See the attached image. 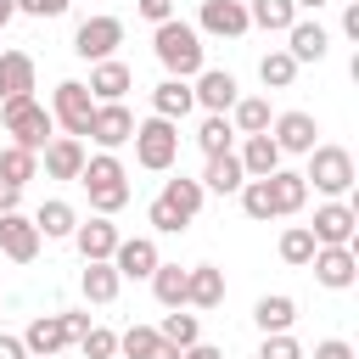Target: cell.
Returning a JSON list of instances; mask_svg holds the SVG:
<instances>
[{
	"label": "cell",
	"mask_w": 359,
	"mask_h": 359,
	"mask_svg": "<svg viewBox=\"0 0 359 359\" xmlns=\"http://www.w3.org/2000/svg\"><path fill=\"white\" fill-rule=\"evenodd\" d=\"M157 337H163V342H174V348H191V342L202 337V325H196V314H185V309H174V314H163V325H157Z\"/></svg>",
	"instance_id": "74e56055"
},
{
	"label": "cell",
	"mask_w": 359,
	"mask_h": 359,
	"mask_svg": "<svg viewBox=\"0 0 359 359\" xmlns=\"http://www.w3.org/2000/svg\"><path fill=\"white\" fill-rule=\"evenodd\" d=\"M241 180H247V168H241V157H236V151H213V157H208V168H202V191H219V196L241 191Z\"/></svg>",
	"instance_id": "d4e9b609"
},
{
	"label": "cell",
	"mask_w": 359,
	"mask_h": 359,
	"mask_svg": "<svg viewBox=\"0 0 359 359\" xmlns=\"http://www.w3.org/2000/svg\"><path fill=\"white\" fill-rule=\"evenodd\" d=\"M314 280L320 286H331V292H348L353 286V275H359V258H353V247H314Z\"/></svg>",
	"instance_id": "2e32d148"
},
{
	"label": "cell",
	"mask_w": 359,
	"mask_h": 359,
	"mask_svg": "<svg viewBox=\"0 0 359 359\" xmlns=\"http://www.w3.org/2000/svg\"><path fill=\"white\" fill-rule=\"evenodd\" d=\"M191 95H196V107H208V112H230L236 95H241V84H236L224 67H202L196 84H191Z\"/></svg>",
	"instance_id": "ac0fdd59"
},
{
	"label": "cell",
	"mask_w": 359,
	"mask_h": 359,
	"mask_svg": "<svg viewBox=\"0 0 359 359\" xmlns=\"http://www.w3.org/2000/svg\"><path fill=\"white\" fill-rule=\"evenodd\" d=\"M17 11H28V17H62L67 0H17Z\"/></svg>",
	"instance_id": "ee69618b"
},
{
	"label": "cell",
	"mask_w": 359,
	"mask_h": 359,
	"mask_svg": "<svg viewBox=\"0 0 359 359\" xmlns=\"http://www.w3.org/2000/svg\"><path fill=\"white\" fill-rule=\"evenodd\" d=\"M34 174H39V151H28V146H6V151H0V180L28 185Z\"/></svg>",
	"instance_id": "836d02e7"
},
{
	"label": "cell",
	"mask_w": 359,
	"mask_h": 359,
	"mask_svg": "<svg viewBox=\"0 0 359 359\" xmlns=\"http://www.w3.org/2000/svg\"><path fill=\"white\" fill-rule=\"evenodd\" d=\"M241 213L269 224L275 219V196H269V180H241Z\"/></svg>",
	"instance_id": "d590c367"
},
{
	"label": "cell",
	"mask_w": 359,
	"mask_h": 359,
	"mask_svg": "<svg viewBox=\"0 0 359 359\" xmlns=\"http://www.w3.org/2000/svg\"><path fill=\"white\" fill-rule=\"evenodd\" d=\"M252 320H258V331H264V337H269V331H292L297 303H292L286 292H264V297L252 303Z\"/></svg>",
	"instance_id": "f546056e"
},
{
	"label": "cell",
	"mask_w": 359,
	"mask_h": 359,
	"mask_svg": "<svg viewBox=\"0 0 359 359\" xmlns=\"http://www.w3.org/2000/svg\"><path fill=\"white\" fill-rule=\"evenodd\" d=\"M280 258H286V264H309V258H314V236H309V224H292V230L280 236Z\"/></svg>",
	"instance_id": "ab89813d"
},
{
	"label": "cell",
	"mask_w": 359,
	"mask_h": 359,
	"mask_svg": "<svg viewBox=\"0 0 359 359\" xmlns=\"http://www.w3.org/2000/svg\"><path fill=\"white\" fill-rule=\"evenodd\" d=\"M118 45H123V22H118V17H84L79 34H73V50H79L84 62H107Z\"/></svg>",
	"instance_id": "9c48e42d"
},
{
	"label": "cell",
	"mask_w": 359,
	"mask_h": 359,
	"mask_svg": "<svg viewBox=\"0 0 359 359\" xmlns=\"http://www.w3.org/2000/svg\"><path fill=\"white\" fill-rule=\"evenodd\" d=\"M252 22H247V0H202V17H196V34H213V39H241Z\"/></svg>",
	"instance_id": "8fae6325"
},
{
	"label": "cell",
	"mask_w": 359,
	"mask_h": 359,
	"mask_svg": "<svg viewBox=\"0 0 359 359\" xmlns=\"http://www.w3.org/2000/svg\"><path fill=\"white\" fill-rule=\"evenodd\" d=\"M258 359H303V348H297V337H292V331H269V337H264V348H258Z\"/></svg>",
	"instance_id": "b9f144b4"
},
{
	"label": "cell",
	"mask_w": 359,
	"mask_h": 359,
	"mask_svg": "<svg viewBox=\"0 0 359 359\" xmlns=\"http://www.w3.org/2000/svg\"><path fill=\"white\" fill-rule=\"evenodd\" d=\"M353 224H359V208L342 202V196H331V202L314 208L309 236H314V247H353Z\"/></svg>",
	"instance_id": "ba28073f"
},
{
	"label": "cell",
	"mask_w": 359,
	"mask_h": 359,
	"mask_svg": "<svg viewBox=\"0 0 359 359\" xmlns=\"http://www.w3.org/2000/svg\"><path fill=\"white\" fill-rule=\"evenodd\" d=\"M22 202V185H11V180H0V213H11Z\"/></svg>",
	"instance_id": "681fc988"
},
{
	"label": "cell",
	"mask_w": 359,
	"mask_h": 359,
	"mask_svg": "<svg viewBox=\"0 0 359 359\" xmlns=\"http://www.w3.org/2000/svg\"><path fill=\"white\" fill-rule=\"evenodd\" d=\"M0 359H28V348H22V337H0Z\"/></svg>",
	"instance_id": "f907efd6"
},
{
	"label": "cell",
	"mask_w": 359,
	"mask_h": 359,
	"mask_svg": "<svg viewBox=\"0 0 359 359\" xmlns=\"http://www.w3.org/2000/svg\"><path fill=\"white\" fill-rule=\"evenodd\" d=\"M129 135H135V112H129L123 101H95V118H90V140H95L101 151H118Z\"/></svg>",
	"instance_id": "30bf717a"
},
{
	"label": "cell",
	"mask_w": 359,
	"mask_h": 359,
	"mask_svg": "<svg viewBox=\"0 0 359 359\" xmlns=\"http://www.w3.org/2000/svg\"><path fill=\"white\" fill-rule=\"evenodd\" d=\"M269 196H275V219H292V213H303V202H309V180L275 168V174H269Z\"/></svg>",
	"instance_id": "484cf974"
},
{
	"label": "cell",
	"mask_w": 359,
	"mask_h": 359,
	"mask_svg": "<svg viewBox=\"0 0 359 359\" xmlns=\"http://www.w3.org/2000/svg\"><path fill=\"white\" fill-rule=\"evenodd\" d=\"M39 241H45V236L34 230V219H22L17 208L0 213V252H6L11 264H34V258H39Z\"/></svg>",
	"instance_id": "4fadbf2b"
},
{
	"label": "cell",
	"mask_w": 359,
	"mask_h": 359,
	"mask_svg": "<svg viewBox=\"0 0 359 359\" xmlns=\"http://www.w3.org/2000/svg\"><path fill=\"white\" fill-rule=\"evenodd\" d=\"M258 79H264V90H292V79H297L292 50H269V56L258 62Z\"/></svg>",
	"instance_id": "e575fe53"
},
{
	"label": "cell",
	"mask_w": 359,
	"mask_h": 359,
	"mask_svg": "<svg viewBox=\"0 0 359 359\" xmlns=\"http://www.w3.org/2000/svg\"><path fill=\"white\" fill-rule=\"evenodd\" d=\"M34 95V56L28 50H0V101Z\"/></svg>",
	"instance_id": "603a6c76"
},
{
	"label": "cell",
	"mask_w": 359,
	"mask_h": 359,
	"mask_svg": "<svg viewBox=\"0 0 359 359\" xmlns=\"http://www.w3.org/2000/svg\"><path fill=\"white\" fill-rule=\"evenodd\" d=\"M73 224H79V213H73L62 196H50V202L34 213V230H39L45 241H67V236H73Z\"/></svg>",
	"instance_id": "4dcf8cb0"
},
{
	"label": "cell",
	"mask_w": 359,
	"mask_h": 359,
	"mask_svg": "<svg viewBox=\"0 0 359 359\" xmlns=\"http://www.w3.org/2000/svg\"><path fill=\"white\" fill-rule=\"evenodd\" d=\"M11 17H17V0H0V28H6Z\"/></svg>",
	"instance_id": "f5cc1de1"
},
{
	"label": "cell",
	"mask_w": 359,
	"mask_h": 359,
	"mask_svg": "<svg viewBox=\"0 0 359 359\" xmlns=\"http://www.w3.org/2000/svg\"><path fill=\"white\" fill-rule=\"evenodd\" d=\"M0 123H6L11 146H28V151H39V146L50 140V129H56V118H50L34 95H11V101H0Z\"/></svg>",
	"instance_id": "277c9868"
},
{
	"label": "cell",
	"mask_w": 359,
	"mask_h": 359,
	"mask_svg": "<svg viewBox=\"0 0 359 359\" xmlns=\"http://www.w3.org/2000/svg\"><path fill=\"white\" fill-rule=\"evenodd\" d=\"M224 118L236 135H269V95H236V107Z\"/></svg>",
	"instance_id": "f1b7e54d"
},
{
	"label": "cell",
	"mask_w": 359,
	"mask_h": 359,
	"mask_svg": "<svg viewBox=\"0 0 359 359\" xmlns=\"http://www.w3.org/2000/svg\"><path fill=\"white\" fill-rule=\"evenodd\" d=\"M180 353H185V348H174V342H157V353H151V359H180Z\"/></svg>",
	"instance_id": "816d5d0a"
},
{
	"label": "cell",
	"mask_w": 359,
	"mask_h": 359,
	"mask_svg": "<svg viewBox=\"0 0 359 359\" xmlns=\"http://www.w3.org/2000/svg\"><path fill=\"white\" fill-rule=\"evenodd\" d=\"M79 348H84V359H112V353H118V337H112L107 325H90V331L79 337Z\"/></svg>",
	"instance_id": "60d3db41"
},
{
	"label": "cell",
	"mask_w": 359,
	"mask_h": 359,
	"mask_svg": "<svg viewBox=\"0 0 359 359\" xmlns=\"http://www.w3.org/2000/svg\"><path fill=\"white\" fill-rule=\"evenodd\" d=\"M118 286H123V275L112 269V258H90V264H84V275H79V292H84L90 303H112V297H118Z\"/></svg>",
	"instance_id": "4316f807"
},
{
	"label": "cell",
	"mask_w": 359,
	"mask_h": 359,
	"mask_svg": "<svg viewBox=\"0 0 359 359\" xmlns=\"http://www.w3.org/2000/svg\"><path fill=\"white\" fill-rule=\"evenodd\" d=\"M236 157H241V168H247V180H269V174L280 168V146H275L269 135H247Z\"/></svg>",
	"instance_id": "cb8c5ba5"
},
{
	"label": "cell",
	"mask_w": 359,
	"mask_h": 359,
	"mask_svg": "<svg viewBox=\"0 0 359 359\" xmlns=\"http://www.w3.org/2000/svg\"><path fill=\"white\" fill-rule=\"evenodd\" d=\"M286 50H292L297 67H303V62H320V56L331 50V34H325L320 22H303V17H297V22L286 28Z\"/></svg>",
	"instance_id": "44dd1931"
},
{
	"label": "cell",
	"mask_w": 359,
	"mask_h": 359,
	"mask_svg": "<svg viewBox=\"0 0 359 359\" xmlns=\"http://www.w3.org/2000/svg\"><path fill=\"white\" fill-rule=\"evenodd\" d=\"M230 140H236L230 118H224V112H208V118H202V129H196V146L213 157V151H230Z\"/></svg>",
	"instance_id": "8d00e7d4"
},
{
	"label": "cell",
	"mask_w": 359,
	"mask_h": 359,
	"mask_svg": "<svg viewBox=\"0 0 359 359\" xmlns=\"http://www.w3.org/2000/svg\"><path fill=\"white\" fill-rule=\"evenodd\" d=\"M180 359H224V348H213V342H202V337H196V342H191Z\"/></svg>",
	"instance_id": "7dc6e473"
},
{
	"label": "cell",
	"mask_w": 359,
	"mask_h": 359,
	"mask_svg": "<svg viewBox=\"0 0 359 359\" xmlns=\"http://www.w3.org/2000/svg\"><path fill=\"white\" fill-rule=\"evenodd\" d=\"M146 280H151V292H157L163 309H185V269L180 264H157Z\"/></svg>",
	"instance_id": "d6a6232c"
},
{
	"label": "cell",
	"mask_w": 359,
	"mask_h": 359,
	"mask_svg": "<svg viewBox=\"0 0 359 359\" xmlns=\"http://www.w3.org/2000/svg\"><path fill=\"white\" fill-rule=\"evenodd\" d=\"M219 303H224V269L213 264L185 269V309H219Z\"/></svg>",
	"instance_id": "ffe728a7"
},
{
	"label": "cell",
	"mask_w": 359,
	"mask_h": 359,
	"mask_svg": "<svg viewBox=\"0 0 359 359\" xmlns=\"http://www.w3.org/2000/svg\"><path fill=\"white\" fill-rule=\"evenodd\" d=\"M247 22L264 28V34H286V28L297 22V6H292V0H252V6H247Z\"/></svg>",
	"instance_id": "1f68e13d"
},
{
	"label": "cell",
	"mask_w": 359,
	"mask_h": 359,
	"mask_svg": "<svg viewBox=\"0 0 359 359\" xmlns=\"http://www.w3.org/2000/svg\"><path fill=\"white\" fill-rule=\"evenodd\" d=\"M297 11H320V6H331V0H292Z\"/></svg>",
	"instance_id": "db71d44e"
},
{
	"label": "cell",
	"mask_w": 359,
	"mask_h": 359,
	"mask_svg": "<svg viewBox=\"0 0 359 359\" xmlns=\"http://www.w3.org/2000/svg\"><path fill=\"white\" fill-rule=\"evenodd\" d=\"M84 140L79 135H50L45 146H39V168L50 174V180H79V168H84Z\"/></svg>",
	"instance_id": "7c38bea8"
},
{
	"label": "cell",
	"mask_w": 359,
	"mask_h": 359,
	"mask_svg": "<svg viewBox=\"0 0 359 359\" xmlns=\"http://www.w3.org/2000/svg\"><path fill=\"white\" fill-rule=\"evenodd\" d=\"M45 359H67V348H62V353H45Z\"/></svg>",
	"instance_id": "11a10c76"
},
{
	"label": "cell",
	"mask_w": 359,
	"mask_h": 359,
	"mask_svg": "<svg viewBox=\"0 0 359 359\" xmlns=\"http://www.w3.org/2000/svg\"><path fill=\"white\" fill-rule=\"evenodd\" d=\"M157 264H163V258H157V241H151V236H123V241L112 247V269H118L123 280H146Z\"/></svg>",
	"instance_id": "9a60e30c"
},
{
	"label": "cell",
	"mask_w": 359,
	"mask_h": 359,
	"mask_svg": "<svg viewBox=\"0 0 359 359\" xmlns=\"http://www.w3.org/2000/svg\"><path fill=\"white\" fill-rule=\"evenodd\" d=\"M129 84H135V73H129L118 56H107V62H95V67H90V84H84V90H90L95 101H123V90H129Z\"/></svg>",
	"instance_id": "7402d4cb"
},
{
	"label": "cell",
	"mask_w": 359,
	"mask_h": 359,
	"mask_svg": "<svg viewBox=\"0 0 359 359\" xmlns=\"http://www.w3.org/2000/svg\"><path fill=\"white\" fill-rule=\"evenodd\" d=\"M135 11L157 28V22H168V17H174V0H135Z\"/></svg>",
	"instance_id": "7bdbcfd3"
},
{
	"label": "cell",
	"mask_w": 359,
	"mask_h": 359,
	"mask_svg": "<svg viewBox=\"0 0 359 359\" xmlns=\"http://www.w3.org/2000/svg\"><path fill=\"white\" fill-rule=\"evenodd\" d=\"M73 337H67V320L62 314H39V320H28V331H22V348H28V359H45V353H62Z\"/></svg>",
	"instance_id": "d6986e66"
},
{
	"label": "cell",
	"mask_w": 359,
	"mask_h": 359,
	"mask_svg": "<svg viewBox=\"0 0 359 359\" xmlns=\"http://www.w3.org/2000/svg\"><path fill=\"white\" fill-rule=\"evenodd\" d=\"M314 359H353V342H342V337H325V342L314 348Z\"/></svg>",
	"instance_id": "f6af8a7d"
},
{
	"label": "cell",
	"mask_w": 359,
	"mask_h": 359,
	"mask_svg": "<svg viewBox=\"0 0 359 359\" xmlns=\"http://www.w3.org/2000/svg\"><path fill=\"white\" fill-rule=\"evenodd\" d=\"M191 107H196V95H191V79H163V84L151 90V112H157V118H174V123H180Z\"/></svg>",
	"instance_id": "83f0119b"
},
{
	"label": "cell",
	"mask_w": 359,
	"mask_h": 359,
	"mask_svg": "<svg viewBox=\"0 0 359 359\" xmlns=\"http://www.w3.org/2000/svg\"><path fill=\"white\" fill-rule=\"evenodd\" d=\"M73 247H79V258L90 264V258H112V247L123 241L118 236V224L107 219V213H95V219H84V224H73V236H67Z\"/></svg>",
	"instance_id": "e0dca14e"
},
{
	"label": "cell",
	"mask_w": 359,
	"mask_h": 359,
	"mask_svg": "<svg viewBox=\"0 0 359 359\" xmlns=\"http://www.w3.org/2000/svg\"><path fill=\"white\" fill-rule=\"evenodd\" d=\"M269 129H275L269 140L280 146V157H286V151H303V157H309V151L320 146V140H314V135H320L314 112H280V118H269Z\"/></svg>",
	"instance_id": "5bb4252c"
},
{
	"label": "cell",
	"mask_w": 359,
	"mask_h": 359,
	"mask_svg": "<svg viewBox=\"0 0 359 359\" xmlns=\"http://www.w3.org/2000/svg\"><path fill=\"white\" fill-rule=\"evenodd\" d=\"M151 50H157V62L168 67V79H196V73H202V34H196L191 22H180V17L157 22Z\"/></svg>",
	"instance_id": "7a4b0ae2"
},
{
	"label": "cell",
	"mask_w": 359,
	"mask_h": 359,
	"mask_svg": "<svg viewBox=\"0 0 359 359\" xmlns=\"http://www.w3.org/2000/svg\"><path fill=\"white\" fill-rule=\"evenodd\" d=\"M62 320H67V337H73V342H79V337L95 325V320H90V314H79V309H62Z\"/></svg>",
	"instance_id": "bcb514c9"
},
{
	"label": "cell",
	"mask_w": 359,
	"mask_h": 359,
	"mask_svg": "<svg viewBox=\"0 0 359 359\" xmlns=\"http://www.w3.org/2000/svg\"><path fill=\"white\" fill-rule=\"evenodd\" d=\"M202 180H163V191L151 196V208H146V219H151V230L157 236H180L191 219H196V208H202Z\"/></svg>",
	"instance_id": "6da1fadb"
},
{
	"label": "cell",
	"mask_w": 359,
	"mask_h": 359,
	"mask_svg": "<svg viewBox=\"0 0 359 359\" xmlns=\"http://www.w3.org/2000/svg\"><path fill=\"white\" fill-rule=\"evenodd\" d=\"M303 180H314L320 196H348L353 191V151L348 146H314Z\"/></svg>",
	"instance_id": "8992f818"
},
{
	"label": "cell",
	"mask_w": 359,
	"mask_h": 359,
	"mask_svg": "<svg viewBox=\"0 0 359 359\" xmlns=\"http://www.w3.org/2000/svg\"><path fill=\"white\" fill-rule=\"evenodd\" d=\"M135 163L140 168H151V174H163V168H174V157H180V123L174 118H146V123H135Z\"/></svg>",
	"instance_id": "5b68a950"
},
{
	"label": "cell",
	"mask_w": 359,
	"mask_h": 359,
	"mask_svg": "<svg viewBox=\"0 0 359 359\" xmlns=\"http://www.w3.org/2000/svg\"><path fill=\"white\" fill-rule=\"evenodd\" d=\"M157 342H163V337H157V325H129V331L118 337V348H123L129 359H151V353H157Z\"/></svg>",
	"instance_id": "f35d334b"
},
{
	"label": "cell",
	"mask_w": 359,
	"mask_h": 359,
	"mask_svg": "<svg viewBox=\"0 0 359 359\" xmlns=\"http://www.w3.org/2000/svg\"><path fill=\"white\" fill-rule=\"evenodd\" d=\"M79 185L90 191V208L95 213H118L123 202H129V174H123V163L112 157V151H95V157H84V168H79Z\"/></svg>",
	"instance_id": "3957f363"
},
{
	"label": "cell",
	"mask_w": 359,
	"mask_h": 359,
	"mask_svg": "<svg viewBox=\"0 0 359 359\" xmlns=\"http://www.w3.org/2000/svg\"><path fill=\"white\" fill-rule=\"evenodd\" d=\"M342 34H348V39H359V0H348V6H342Z\"/></svg>",
	"instance_id": "c3c4849f"
},
{
	"label": "cell",
	"mask_w": 359,
	"mask_h": 359,
	"mask_svg": "<svg viewBox=\"0 0 359 359\" xmlns=\"http://www.w3.org/2000/svg\"><path fill=\"white\" fill-rule=\"evenodd\" d=\"M50 118L62 123V135H90V118H95V95L79 84V79H62L56 95H50Z\"/></svg>",
	"instance_id": "52a82bcc"
}]
</instances>
